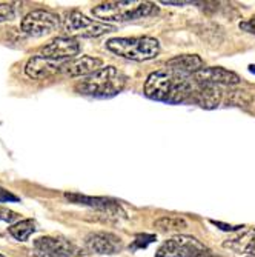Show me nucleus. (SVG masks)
Masks as SVG:
<instances>
[{
	"mask_svg": "<svg viewBox=\"0 0 255 257\" xmlns=\"http://www.w3.org/2000/svg\"><path fill=\"white\" fill-rule=\"evenodd\" d=\"M195 89L194 76H186L172 69H161L151 73L145 82V96L165 103H184L192 99Z\"/></svg>",
	"mask_w": 255,
	"mask_h": 257,
	"instance_id": "f257e3e1",
	"label": "nucleus"
},
{
	"mask_svg": "<svg viewBox=\"0 0 255 257\" xmlns=\"http://www.w3.org/2000/svg\"><path fill=\"white\" fill-rule=\"evenodd\" d=\"M126 82H128L126 74H123L119 68L108 65L99 69L97 73L91 74L85 77L82 82H79L76 85V91L79 94L89 96V97H99V99L114 97L123 91Z\"/></svg>",
	"mask_w": 255,
	"mask_h": 257,
	"instance_id": "f03ea898",
	"label": "nucleus"
},
{
	"mask_svg": "<svg viewBox=\"0 0 255 257\" xmlns=\"http://www.w3.org/2000/svg\"><path fill=\"white\" fill-rule=\"evenodd\" d=\"M158 7L151 2H135V0H122V2L100 4L92 8V14L106 22H132L157 16Z\"/></svg>",
	"mask_w": 255,
	"mask_h": 257,
	"instance_id": "7ed1b4c3",
	"label": "nucleus"
},
{
	"mask_svg": "<svg viewBox=\"0 0 255 257\" xmlns=\"http://www.w3.org/2000/svg\"><path fill=\"white\" fill-rule=\"evenodd\" d=\"M106 48L115 56L134 60L146 62L160 54V42L154 37H114L106 42Z\"/></svg>",
	"mask_w": 255,
	"mask_h": 257,
	"instance_id": "20e7f679",
	"label": "nucleus"
},
{
	"mask_svg": "<svg viewBox=\"0 0 255 257\" xmlns=\"http://www.w3.org/2000/svg\"><path fill=\"white\" fill-rule=\"evenodd\" d=\"M155 257H215L214 252L197 237L177 234L160 245Z\"/></svg>",
	"mask_w": 255,
	"mask_h": 257,
	"instance_id": "39448f33",
	"label": "nucleus"
},
{
	"mask_svg": "<svg viewBox=\"0 0 255 257\" xmlns=\"http://www.w3.org/2000/svg\"><path fill=\"white\" fill-rule=\"evenodd\" d=\"M63 30L69 37L80 36L85 39H94V37H100L103 34L115 31V27L105 22H97L94 19H89L80 11H71L63 19Z\"/></svg>",
	"mask_w": 255,
	"mask_h": 257,
	"instance_id": "423d86ee",
	"label": "nucleus"
},
{
	"mask_svg": "<svg viewBox=\"0 0 255 257\" xmlns=\"http://www.w3.org/2000/svg\"><path fill=\"white\" fill-rule=\"evenodd\" d=\"M60 27V17L48 10H34L20 22V30L30 37H45Z\"/></svg>",
	"mask_w": 255,
	"mask_h": 257,
	"instance_id": "0eeeda50",
	"label": "nucleus"
},
{
	"mask_svg": "<svg viewBox=\"0 0 255 257\" xmlns=\"http://www.w3.org/2000/svg\"><path fill=\"white\" fill-rule=\"evenodd\" d=\"M34 249L43 257H79L83 254L82 249L71 240L51 236L34 240Z\"/></svg>",
	"mask_w": 255,
	"mask_h": 257,
	"instance_id": "6e6552de",
	"label": "nucleus"
},
{
	"mask_svg": "<svg viewBox=\"0 0 255 257\" xmlns=\"http://www.w3.org/2000/svg\"><path fill=\"white\" fill-rule=\"evenodd\" d=\"M85 248L99 255H114L123 249V242L119 236L106 231L89 232L85 237Z\"/></svg>",
	"mask_w": 255,
	"mask_h": 257,
	"instance_id": "1a4fd4ad",
	"label": "nucleus"
},
{
	"mask_svg": "<svg viewBox=\"0 0 255 257\" xmlns=\"http://www.w3.org/2000/svg\"><path fill=\"white\" fill-rule=\"evenodd\" d=\"M82 51V45L74 37H56L48 45H45L40 54L53 59V60H62L66 62L68 59H74Z\"/></svg>",
	"mask_w": 255,
	"mask_h": 257,
	"instance_id": "9d476101",
	"label": "nucleus"
},
{
	"mask_svg": "<svg viewBox=\"0 0 255 257\" xmlns=\"http://www.w3.org/2000/svg\"><path fill=\"white\" fill-rule=\"evenodd\" d=\"M66 65H68V62L53 60V59H48V57L39 54V56H33L31 59H28V62L25 65V74L34 80L48 79L57 73L65 71Z\"/></svg>",
	"mask_w": 255,
	"mask_h": 257,
	"instance_id": "9b49d317",
	"label": "nucleus"
},
{
	"mask_svg": "<svg viewBox=\"0 0 255 257\" xmlns=\"http://www.w3.org/2000/svg\"><path fill=\"white\" fill-rule=\"evenodd\" d=\"M195 82L206 85H238L240 76L234 71H229L221 66H204L194 74Z\"/></svg>",
	"mask_w": 255,
	"mask_h": 257,
	"instance_id": "f8f14e48",
	"label": "nucleus"
},
{
	"mask_svg": "<svg viewBox=\"0 0 255 257\" xmlns=\"http://www.w3.org/2000/svg\"><path fill=\"white\" fill-rule=\"evenodd\" d=\"M65 199H68L71 203L91 206L94 209H99V211H106L111 216L117 214L120 211L119 202L114 199H108V197H91V196H82L77 193H66Z\"/></svg>",
	"mask_w": 255,
	"mask_h": 257,
	"instance_id": "ddd939ff",
	"label": "nucleus"
},
{
	"mask_svg": "<svg viewBox=\"0 0 255 257\" xmlns=\"http://www.w3.org/2000/svg\"><path fill=\"white\" fill-rule=\"evenodd\" d=\"M102 68H103L102 59L82 56V57L74 59L73 62H68V65L65 66V73L69 77H88L91 74L97 73Z\"/></svg>",
	"mask_w": 255,
	"mask_h": 257,
	"instance_id": "4468645a",
	"label": "nucleus"
},
{
	"mask_svg": "<svg viewBox=\"0 0 255 257\" xmlns=\"http://www.w3.org/2000/svg\"><path fill=\"white\" fill-rule=\"evenodd\" d=\"M191 100L200 105L201 108L212 109V108H217L221 102V91L215 85H206V83L195 82V89H194Z\"/></svg>",
	"mask_w": 255,
	"mask_h": 257,
	"instance_id": "2eb2a0df",
	"label": "nucleus"
},
{
	"mask_svg": "<svg viewBox=\"0 0 255 257\" xmlns=\"http://www.w3.org/2000/svg\"><path fill=\"white\" fill-rule=\"evenodd\" d=\"M166 68L186 76H194L201 68H204V62L197 54H181L169 59L166 62Z\"/></svg>",
	"mask_w": 255,
	"mask_h": 257,
	"instance_id": "dca6fc26",
	"label": "nucleus"
},
{
	"mask_svg": "<svg viewBox=\"0 0 255 257\" xmlns=\"http://www.w3.org/2000/svg\"><path fill=\"white\" fill-rule=\"evenodd\" d=\"M224 248H229L235 252H243L247 255H255V229L243 231L241 234L230 237L223 243Z\"/></svg>",
	"mask_w": 255,
	"mask_h": 257,
	"instance_id": "f3484780",
	"label": "nucleus"
},
{
	"mask_svg": "<svg viewBox=\"0 0 255 257\" xmlns=\"http://www.w3.org/2000/svg\"><path fill=\"white\" fill-rule=\"evenodd\" d=\"M37 229V225L33 219H25V220H19L16 223H13L10 228H8V232L10 234L19 240V242H27L33 232H36Z\"/></svg>",
	"mask_w": 255,
	"mask_h": 257,
	"instance_id": "a211bd4d",
	"label": "nucleus"
},
{
	"mask_svg": "<svg viewBox=\"0 0 255 257\" xmlns=\"http://www.w3.org/2000/svg\"><path fill=\"white\" fill-rule=\"evenodd\" d=\"M154 226L163 232H174L188 228V222L180 216H163L154 222Z\"/></svg>",
	"mask_w": 255,
	"mask_h": 257,
	"instance_id": "6ab92c4d",
	"label": "nucleus"
},
{
	"mask_svg": "<svg viewBox=\"0 0 255 257\" xmlns=\"http://www.w3.org/2000/svg\"><path fill=\"white\" fill-rule=\"evenodd\" d=\"M17 7L16 4H0V23L11 22L17 17Z\"/></svg>",
	"mask_w": 255,
	"mask_h": 257,
	"instance_id": "aec40b11",
	"label": "nucleus"
},
{
	"mask_svg": "<svg viewBox=\"0 0 255 257\" xmlns=\"http://www.w3.org/2000/svg\"><path fill=\"white\" fill-rule=\"evenodd\" d=\"M19 219V214L16 211L5 206H0V222H7V223H13Z\"/></svg>",
	"mask_w": 255,
	"mask_h": 257,
	"instance_id": "412c9836",
	"label": "nucleus"
},
{
	"mask_svg": "<svg viewBox=\"0 0 255 257\" xmlns=\"http://www.w3.org/2000/svg\"><path fill=\"white\" fill-rule=\"evenodd\" d=\"M154 240H155V236H152V234H138L132 243V248H146Z\"/></svg>",
	"mask_w": 255,
	"mask_h": 257,
	"instance_id": "4be33fe9",
	"label": "nucleus"
},
{
	"mask_svg": "<svg viewBox=\"0 0 255 257\" xmlns=\"http://www.w3.org/2000/svg\"><path fill=\"white\" fill-rule=\"evenodd\" d=\"M7 202H19V197L0 186V203H7Z\"/></svg>",
	"mask_w": 255,
	"mask_h": 257,
	"instance_id": "5701e85b",
	"label": "nucleus"
},
{
	"mask_svg": "<svg viewBox=\"0 0 255 257\" xmlns=\"http://www.w3.org/2000/svg\"><path fill=\"white\" fill-rule=\"evenodd\" d=\"M240 28L244 30L246 33H250V34H255V17L246 20V22H241L240 23Z\"/></svg>",
	"mask_w": 255,
	"mask_h": 257,
	"instance_id": "b1692460",
	"label": "nucleus"
},
{
	"mask_svg": "<svg viewBox=\"0 0 255 257\" xmlns=\"http://www.w3.org/2000/svg\"><path fill=\"white\" fill-rule=\"evenodd\" d=\"M211 223L212 225H215V226H218L220 229H223V231H240V229H243L244 226H240V225H224V223H221V222H215V220H211Z\"/></svg>",
	"mask_w": 255,
	"mask_h": 257,
	"instance_id": "393cba45",
	"label": "nucleus"
},
{
	"mask_svg": "<svg viewBox=\"0 0 255 257\" xmlns=\"http://www.w3.org/2000/svg\"><path fill=\"white\" fill-rule=\"evenodd\" d=\"M161 4H163V5H177V7H183V5H188V4H191V2H172V0H163Z\"/></svg>",
	"mask_w": 255,
	"mask_h": 257,
	"instance_id": "a878e982",
	"label": "nucleus"
},
{
	"mask_svg": "<svg viewBox=\"0 0 255 257\" xmlns=\"http://www.w3.org/2000/svg\"><path fill=\"white\" fill-rule=\"evenodd\" d=\"M249 71H250L252 74H255V65H250V66H249Z\"/></svg>",
	"mask_w": 255,
	"mask_h": 257,
	"instance_id": "bb28decb",
	"label": "nucleus"
},
{
	"mask_svg": "<svg viewBox=\"0 0 255 257\" xmlns=\"http://www.w3.org/2000/svg\"><path fill=\"white\" fill-rule=\"evenodd\" d=\"M247 257H255V255H247Z\"/></svg>",
	"mask_w": 255,
	"mask_h": 257,
	"instance_id": "cd10ccee",
	"label": "nucleus"
}]
</instances>
